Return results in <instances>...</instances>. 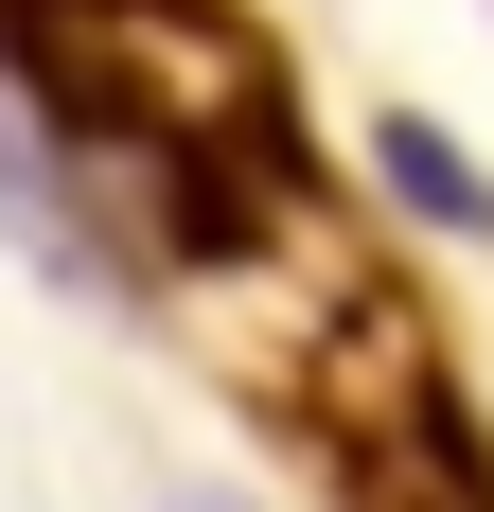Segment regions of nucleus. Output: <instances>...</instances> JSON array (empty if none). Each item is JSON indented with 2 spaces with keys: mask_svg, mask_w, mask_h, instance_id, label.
<instances>
[{
  "mask_svg": "<svg viewBox=\"0 0 494 512\" xmlns=\"http://www.w3.org/2000/svg\"><path fill=\"white\" fill-rule=\"evenodd\" d=\"M177 512H230V495H177Z\"/></svg>",
  "mask_w": 494,
  "mask_h": 512,
  "instance_id": "2",
  "label": "nucleus"
},
{
  "mask_svg": "<svg viewBox=\"0 0 494 512\" xmlns=\"http://www.w3.org/2000/svg\"><path fill=\"white\" fill-rule=\"evenodd\" d=\"M371 177H389V195L424 212V230H494V177L442 142V124H389V142H371Z\"/></svg>",
  "mask_w": 494,
  "mask_h": 512,
  "instance_id": "1",
  "label": "nucleus"
}]
</instances>
